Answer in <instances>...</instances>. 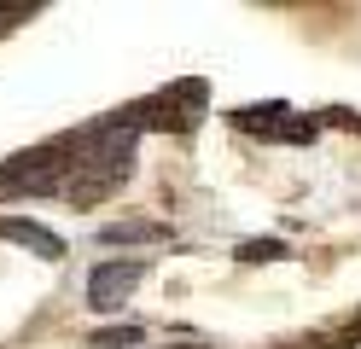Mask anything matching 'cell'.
<instances>
[{
    "label": "cell",
    "instance_id": "1",
    "mask_svg": "<svg viewBox=\"0 0 361 349\" xmlns=\"http://www.w3.org/2000/svg\"><path fill=\"white\" fill-rule=\"evenodd\" d=\"M76 163L64 152H35V157H18L0 169V192H53V186H64V175H71Z\"/></svg>",
    "mask_w": 361,
    "mask_h": 349
},
{
    "label": "cell",
    "instance_id": "2",
    "mask_svg": "<svg viewBox=\"0 0 361 349\" xmlns=\"http://www.w3.org/2000/svg\"><path fill=\"white\" fill-rule=\"evenodd\" d=\"M146 279V262H99L94 274H87V302L105 314V309H123L128 291Z\"/></svg>",
    "mask_w": 361,
    "mask_h": 349
},
{
    "label": "cell",
    "instance_id": "3",
    "mask_svg": "<svg viewBox=\"0 0 361 349\" xmlns=\"http://www.w3.org/2000/svg\"><path fill=\"white\" fill-rule=\"evenodd\" d=\"M0 239H18V245H30V250H41V256H64V239L59 233H41L35 221H0Z\"/></svg>",
    "mask_w": 361,
    "mask_h": 349
},
{
    "label": "cell",
    "instance_id": "4",
    "mask_svg": "<svg viewBox=\"0 0 361 349\" xmlns=\"http://www.w3.org/2000/svg\"><path fill=\"white\" fill-rule=\"evenodd\" d=\"M274 256H286L280 239H251V245H239V262H274Z\"/></svg>",
    "mask_w": 361,
    "mask_h": 349
},
{
    "label": "cell",
    "instance_id": "5",
    "mask_svg": "<svg viewBox=\"0 0 361 349\" xmlns=\"http://www.w3.org/2000/svg\"><path fill=\"white\" fill-rule=\"evenodd\" d=\"M105 239H157L152 227H105Z\"/></svg>",
    "mask_w": 361,
    "mask_h": 349
},
{
    "label": "cell",
    "instance_id": "6",
    "mask_svg": "<svg viewBox=\"0 0 361 349\" xmlns=\"http://www.w3.org/2000/svg\"><path fill=\"white\" fill-rule=\"evenodd\" d=\"M134 338H140V332H134V326H123V332H99V338H94V343H99V349H105V343H134Z\"/></svg>",
    "mask_w": 361,
    "mask_h": 349
}]
</instances>
